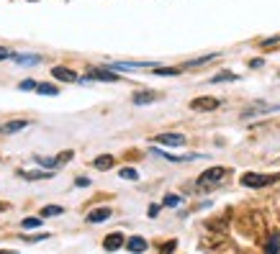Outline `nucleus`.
I'll list each match as a JSON object with an SVG mask.
<instances>
[{"label":"nucleus","instance_id":"f03ea898","mask_svg":"<svg viewBox=\"0 0 280 254\" xmlns=\"http://www.w3.org/2000/svg\"><path fill=\"white\" fill-rule=\"evenodd\" d=\"M226 177V167H211L206 170L201 177H198V188H211V185H218L221 180Z\"/></svg>","mask_w":280,"mask_h":254},{"label":"nucleus","instance_id":"20e7f679","mask_svg":"<svg viewBox=\"0 0 280 254\" xmlns=\"http://www.w3.org/2000/svg\"><path fill=\"white\" fill-rule=\"evenodd\" d=\"M93 80L113 82V80H116V72H113V69H98V67H93L90 72L85 74V77H80V82H93Z\"/></svg>","mask_w":280,"mask_h":254},{"label":"nucleus","instance_id":"5701e85b","mask_svg":"<svg viewBox=\"0 0 280 254\" xmlns=\"http://www.w3.org/2000/svg\"><path fill=\"white\" fill-rule=\"evenodd\" d=\"M231 82V80H237V74H231V72H218V74H213V80L211 82Z\"/></svg>","mask_w":280,"mask_h":254},{"label":"nucleus","instance_id":"c756f323","mask_svg":"<svg viewBox=\"0 0 280 254\" xmlns=\"http://www.w3.org/2000/svg\"><path fill=\"white\" fill-rule=\"evenodd\" d=\"M75 185H77V188H87V185H90V180H87V177H77Z\"/></svg>","mask_w":280,"mask_h":254},{"label":"nucleus","instance_id":"7ed1b4c3","mask_svg":"<svg viewBox=\"0 0 280 254\" xmlns=\"http://www.w3.org/2000/svg\"><path fill=\"white\" fill-rule=\"evenodd\" d=\"M218 98H211V95H201V98H193V100H190V108H193V111H216L218 108Z\"/></svg>","mask_w":280,"mask_h":254},{"label":"nucleus","instance_id":"0eeeda50","mask_svg":"<svg viewBox=\"0 0 280 254\" xmlns=\"http://www.w3.org/2000/svg\"><path fill=\"white\" fill-rule=\"evenodd\" d=\"M141 67H157L154 62H116L111 64V69L116 72H131V69H141Z\"/></svg>","mask_w":280,"mask_h":254},{"label":"nucleus","instance_id":"4be33fe9","mask_svg":"<svg viewBox=\"0 0 280 254\" xmlns=\"http://www.w3.org/2000/svg\"><path fill=\"white\" fill-rule=\"evenodd\" d=\"M119 175L124 177V180H139V172H137L134 167H124V170H121Z\"/></svg>","mask_w":280,"mask_h":254},{"label":"nucleus","instance_id":"a211bd4d","mask_svg":"<svg viewBox=\"0 0 280 254\" xmlns=\"http://www.w3.org/2000/svg\"><path fill=\"white\" fill-rule=\"evenodd\" d=\"M152 72L154 74H159V77H167V74H180L183 72V67H152Z\"/></svg>","mask_w":280,"mask_h":254},{"label":"nucleus","instance_id":"412c9836","mask_svg":"<svg viewBox=\"0 0 280 254\" xmlns=\"http://www.w3.org/2000/svg\"><path fill=\"white\" fill-rule=\"evenodd\" d=\"M62 211H65L62 205H44V208H41V216H44V218H52V216H60Z\"/></svg>","mask_w":280,"mask_h":254},{"label":"nucleus","instance_id":"bb28decb","mask_svg":"<svg viewBox=\"0 0 280 254\" xmlns=\"http://www.w3.org/2000/svg\"><path fill=\"white\" fill-rule=\"evenodd\" d=\"M278 41H280V36H273V39H265V41H262V49H273V47H275V44H278Z\"/></svg>","mask_w":280,"mask_h":254},{"label":"nucleus","instance_id":"7c9ffc66","mask_svg":"<svg viewBox=\"0 0 280 254\" xmlns=\"http://www.w3.org/2000/svg\"><path fill=\"white\" fill-rule=\"evenodd\" d=\"M0 59H13V54H10L8 49H3V47H0Z\"/></svg>","mask_w":280,"mask_h":254},{"label":"nucleus","instance_id":"4468645a","mask_svg":"<svg viewBox=\"0 0 280 254\" xmlns=\"http://www.w3.org/2000/svg\"><path fill=\"white\" fill-rule=\"evenodd\" d=\"M265 254H280V234L273 231L268 239V247H265Z\"/></svg>","mask_w":280,"mask_h":254},{"label":"nucleus","instance_id":"f8f14e48","mask_svg":"<svg viewBox=\"0 0 280 254\" xmlns=\"http://www.w3.org/2000/svg\"><path fill=\"white\" fill-rule=\"evenodd\" d=\"M26 126H28L26 121H8V124H0V133H18Z\"/></svg>","mask_w":280,"mask_h":254},{"label":"nucleus","instance_id":"1a4fd4ad","mask_svg":"<svg viewBox=\"0 0 280 254\" xmlns=\"http://www.w3.org/2000/svg\"><path fill=\"white\" fill-rule=\"evenodd\" d=\"M52 74L57 80H65V82H80V77L72 69H65V67H52Z\"/></svg>","mask_w":280,"mask_h":254},{"label":"nucleus","instance_id":"a878e982","mask_svg":"<svg viewBox=\"0 0 280 254\" xmlns=\"http://www.w3.org/2000/svg\"><path fill=\"white\" fill-rule=\"evenodd\" d=\"M39 223H41L39 218H23V229H36Z\"/></svg>","mask_w":280,"mask_h":254},{"label":"nucleus","instance_id":"2eb2a0df","mask_svg":"<svg viewBox=\"0 0 280 254\" xmlns=\"http://www.w3.org/2000/svg\"><path fill=\"white\" fill-rule=\"evenodd\" d=\"M36 162L41 164V167H47V170H54V167H60V164H62L60 154H57V157H36Z\"/></svg>","mask_w":280,"mask_h":254},{"label":"nucleus","instance_id":"dca6fc26","mask_svg":"<svg viewBox=\"0 0 280 254\" xmlns=\"http://www.w3.org/2000/svg\"><path fill=\"white\" fill-rule=\"evenodd\" d=\"M159 95L157 93H134V106H144V103H152V100H157Z\"/></svg>","mask_w":280,"mask_h":254},{"label":"nucleus","instance_id":"f257e3e1","mask_svg":"<svg viewBox=\"0 0 280 254\" xmlns=\"http://www.w3.org/2000/svg\"><path fill=\"white\" fill-rule=\"evenodd\" d=\"M275 180H278V175H257V172H244V175H242V185H244V188H252V190L268 188V185H273Z\"/></svg>","mask_w":280,"mask_h":254},{"label":"nucleus","instance_id":"6ab92c4d","mask_svg":"<svg viewBox=\"0 0 280 254\" xmlns=\"http://www.w3.org/2000/svg\"><path fill=\"white\" fill-rule=\"evenodd\" d=\"M95 167L98 170H108V167H113V157L111 154H100V157H95Z\"/></svg>","mask_w":280,"mask_h":254},{"label":"nucleus","instance_id":"aec40b11","mask_svg":"<svg viewBox=\"0 0 280 254\" xmlns=\"http://www.w3.org/2000/svg\"><path fill=\"white\" fill-rule=\"evenodd\" d=\"M211 59H216V54H203V57H196V59H190L188 64H183V69H185V67H198V64H206V62H211Z\"/></svg>","mask_w":280,"mask_h":254},{"label":"nucleus","instance_id":"ddd939ff","mask_svg":"<svg viewBox=\"0 0 280 254\" xmlns=\"http://www.w3.org/2000/svg\"><path fill=\"white\" fill-rule=\"evenodd\" d=\"M54 172H44V170H36V172H26V170H18V177H23V180H44V177H52Z\"/></svg>","mask_w":280,"mask_h":254},{"label":"nucleus","instance_id":"423d86ee","mask_svg":"<svg viewBox=\"0 0 280 254\" xmlns=\"http://www.w3.org/2000/svg\"><path fill=\"white\" fill-rule=\"evenodd\" d=\"M124 244H126V239H124V234H121V231H113L111 236H106V242H103L106 252H119Z\"/></svg>","mask_w":280,"mask_h":254},{"label":"nucleus","instance_id":"393cba45","mask_svg":"<svg viewBox=\"0 0 280 254\" xmlns=\"http://www.w3.org/2000/svg\"><path fill=\"white\" fill-rule=\"evenodd\" d=\"M18 87H21V90H23V93H31V90H36V87H39V85H36L34 80H23V82H21Z\"/></svg>","mask_w":280,"mask_h":254},{"label":"nucleus","instance_id":"6e6552de","mask_svg":"<svg viewBox=\"0 0 280 254\" xmlns=\"http://www.w3.org/2000/svg\"><path fill=\"white\" fill-rule=\"evenodd\" d=\"M126 249H129L131 254H141V252H146V239H141V236H131V239H126Z\"/></svg>","mask_w":280,"mask_h":254},{"label":"nucleus","instance_id":"473e14b6","mask_svg":"<svg viewBox=\"0 0 280 254\" xmlns=\"http://www.w3.org/2000/svg\"><path fill=\"white\" fill-rule=\"evenodd\" d=\"M0 211H5V205H3V203H0Z\"/></svg>","mask_w":280,"mask_h":254},{"label":"nucleus","instance_id":"39448f33","mask_svg":"<svg viewBox=\"0 0 280 254\" xmlns=\"http://www.w3.org/2000/svg\"><path fill=\"white\" fill-rule=\"evenodd\" d=\"M154 141L157 144H167V146H183L185 136H183V133H157Z\"/></svg>","mask_w":280,"mask_h":254},{"label":"nucleus","instance_id":"9b49d317","mask_svg":"<svg viewBox=\"0 0 280 254\" xmlns=\"http://www.w3.org/2000/svg\"><path fill=\"white\" fill-rule=\"evenodd\" d=\"M13 59H16L18 64H23V67H31V64H39L41 62L39 54H13Z\"/></svg>","mask_w":280,"mask_h":254},{"label":"nucleus","instance_id":"9d476101","mask_svg":"<svg viewBox=\"0 0 280 254\" xmlns=\"http://www.w3.org/2000/svg\"><path fill=\"white\" fill-rule=\"evenodd\" d=\"M111 218V208H95V211L87 213V221L90 223H100V221H108Z\"/></svg>","mask_w":280,"mask_h":254},{"label":"nucleus","instance_id":"c85d7f7f","mask_svg":"<svg viewBox=\"0 0 280 254\" xmlns=\"http://www.w3.org/2000/svg\"><path fill=\"white\" fill-rule=\"evenodd\" d=\"M175 247H178V242H167L165 247H162V254H170V252H172Z\"/></svg>","mask_w":280,"mask_h":254},{"label":"nucleus","instance_id":"2f4dec72","mask_svg":"<svg viewBox=\"0 0 280 254\" xmlns=\"http://www.w3.org/2000/svg\"><path fill=\"white\" fill-rule=\"evenodd\" d=\"M249 67H252V69H257V67H262V59H252V62H249Z\"/></svg>","mask_w":280,"mask_h":254},{"label":"nucleus","instance_id":"f3484780","mask_svg":"<svg viewBox=\"0 0 280 254\" xmlns=\"http://www.w3.org/2000/svg\"><path fill=\"white\" fill-rule=\"evenodd\" d=\"M36 93H39V95H52V98H54V95H60V87H54L52 82H41V85L36 87Z\"/></svg>","mask_w":280,"mask_h":254},{"label":"nucleus","instance_id":"b1692460","mask_svg":"<svg viewBox=\"0 0 280 254\" xmlns=\"http://www.w3.org/2000/svg\"><path fill=\"white\" fill-rule=\"evenodd\" d=\"M162 205H167V208H175V205H180V195H165V200H162Z\"/></svg>","mask_w":280,"mask_h":254},{"label":"nucleus","instance_id":"72a5a7b5","mask_svg":"<svg viewBox=\"0 0 280 254\" xmlns=\"http://www.w3.org/2000/svg\"><path fill=\"white\" fill-rule=\"evenodd\" d=\"M0 254H8V252H5V249H0Z\"/></svg>","mask_w":280,"mask_h":254},{"label":"nucleus","instance_id":"cd10ccee","mask_svg":"<svg viewBox=\"0 0 280 254\" xmlns=\"http://www.w3.org/2000/svg\"><path fill=\"white\" fill-rule=\"evenodd\" d=\"M146 213H149V218H157V216H159V205H157V203H152V205H149V211H146Z\"/></svg>","mask_w":280,"mask_h":254}]
</instances>
